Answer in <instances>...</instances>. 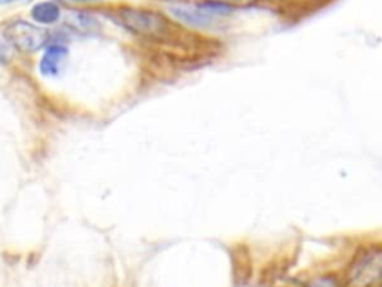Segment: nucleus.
I'll return each mask as SVG.
<instances>
[{"label": "nucleus", "instance_id": "7", "mask_svg": "<svg viewBox=\"0 0 382 287\" xmlns=\"http://www.w3.org/2000/svg\"><path fill=\"white\" fill-rule=\"evenodd\" d=\"M67 26L72 29H75L79 33H90L98 29V21H96L91 15L84 14L81 11H74L72 14L67 17Z\"/></svg>", "mask_w": 382, "mask_h": 287}, {"label": "nucleus", "instance_id": "1", "mask_svg": "<svg viewBox=\"0 0 382 287\" xmlns=\"http://www.w3.org/2000/svg\"><path fill=\"white\" fill-rule=\"evenodd\" d=\"M118 23L140 36H151V38H159L169 32V21L160 12L139 8H119L115 12Z\"/></svg>", "mask_w": 382, "mask_h": 287}, {"label": "nucleus", "instance_id": "6", "mask_svg": "<svg viewBox=\"0 0 382 287\" xmlns=\"http://www.w3.org/2000/svg\"><path fill=\"white\" fill-rule=\"evenodd\" d=\"M60 15H62V11L54 2H41L32 9L33 20L41 24H54L60 20Z\"/></svg>", "mask_w": 382, "mask_h": 287}, {"label": "nucleus", "instance_id": "9", "mask_svg": "<svg viewBox=\"0 0 382 287\" xmlns=\"http://www.w3.org/2000/svg\"><path fill=\"white\" fill-rule=\"evenodd\" d=\"M211 4L224 6L227 9H235V8H248L251 5H254L257 0H208Z\"/></svg>", "mask_w": 382, "mask_h": 287}, {"label": "nucleus", "instance_id": "10", "mask_svg": "<svg viewBox=\"0 0 382 287\" xmlns=\"http://www.w3.org/2000/svg\"><path fill=\"white\" fill-rule=\"evenodd\" d=\"M32 0H0V5H11V4H29Z\"/></svg>", "mask_w": 382, "mask_h": 287}, {"label": "nucleus", "instance_id": "8", "mask_svg": "<svg viewBox=\"0 0 382 287\" xmlns=\"http://www.w3.org/2000/svg\"><path fill=\"white\" fill-rule=\"evenodd\" d=\"M305 287H342V284L334 275H320V277L310 280Z\"/></svg>", "mask_w": 382, "mask_h": 287}, {"label": "nucleus", "instance_id": "2", "mask_svg": "<svg viewBox=\"0 0 382 287\" xmlns=\"http://www.w3.org/2000/svg\"><path fill=\"white\" fill-rule=\"evenodd\" d=\"M382 275V251L381 247H370L360 251L351 262L346 272L348 287H375Z\"/></svg>", "mask_w": 382, "mask_h": 287}, {"label": "nucleus", "instance_id": "4", "mask_svg": "<svg viewBox=\"0 0 382 287\" xmlns=\"http://www.w3.org/2000/svg\"><path fill=\"white\" fill-rule=\"evenodd\" d=\"M169 9L178 20L196 27H206L217 18L224 17L230 12V9L211 2L205 4L178 2L175 5H171Z\"/></svg>", "mask_w": 382, "mask_h": 287}, {"label": "nucleus", "instance_id": "11", "mask_svg": "<svg viewBox=\"0 0 382 287\" xmlns=\"http://www.w3.org/2000/svg\"><path fill=\"white\" fill-rule=\"evenodd\" d=\"M63 2H69V4H88V2H98V0H63Z\"/></svg>", "mask_w": 382, "mask_h": 287}, {"label": "nucleus", "instance_id": "3", "mask_svg": "<svg viewBox=\"0 0 382 287\" xmlns=\"http://www.w3.org/2000/svg\"><path fill=\"white\" fill-rule=\"evenodd\" d=\"M5 38L9 41L11 45L26 53H33L41 50L42 46L50 39V33L48 30L30 24L27 21H14L5 29Z\"/></svg>", "mask_w": 382, "mask_h": 287}, {"label": "nucleus", "instance_id": "5", "mask_svg": "<svg viewBox=\"0 0 382 287\" xmlns=\"http://www.w3.org/2000/svg\"><path fill=\"white\" fill-rule=\"evenodd\" d=\"M67 57V48L63 45L48 46L39 63L41 74L45 77H55L60 74Z\"/></svg>", "mask_w": 382, "mask_h": 287}, {"label": "nucleus", "instance_id": "12", "mask_svg": "<svg viewBox=\"0 0 382 287\" xmlns=\"http://www.w3.org/2000/svg\"><path fill=\"white\" fill-rule=\"evenodd\" d=\"M6 60V53H5V45L0 44V62H5Z\"/></svg>", "mask_w": 382, "mask_h": 287}]
</instances>
